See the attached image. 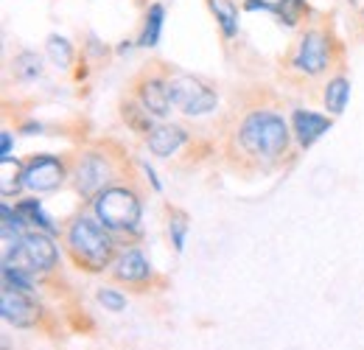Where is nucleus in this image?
I'll return each instance as SVG.
<instances>
[{"label":"nucleus","instance_id":"nucleus-3","mask_svg":"<svg viewBox=\"0 0 364 350\" xmlns=\"http://www.w3.org/2000/svg\"><path fill=\"white\" fill-rule=\"evenodd\" d=\"M92 211H95V219L101 221L109 233H135L140 216H143L140 196L127 185L104 188L92 199Z\"/></svg>","mask_w":364,"mask_h":350},{"label":"nucleus","instance_id":"nucleus-19","mask_svg":"<svg viewBox=\"0 0 364 350\" xmlns=\"http://www.w3.org/2000/svg\"><path fill=\"white\" fill-rule=\"evenodd\" d=\"M48 56H50V62L56 65V68H70V62H73V45L68 43L65 37H59V34H50L48 37Z\"/></svg>","mask_w":364,"mask_h":350},{"label":"nucleus","instance_id":"nucleus-7","mask_svg":"<svg viewBox=\"0 0 364 350\" xmlns=\"http://www.w3.org/2000/svg\"><path fill=\"white\" fill-rule=\"evenodd\" d=\"M17 266L28 269V272H50L59 263V250L50 241V233L43 230H31L23 235V253L17 258Z\"/></svg>","mask_w":364,"mask_h":350},{"label":"nucleus","instance_id":"nucleus-1","mask_svg":"<svg viewBox=\"0 0 364 350\" xmlns=\"http://www.w3.org/2000/svg\"><path fill=\"white\" fill-rule=\"evenodd\" d=\"M238 143L250 157L277 160L289 149V127L272 110H255L241 121Z\"/></svg>","mask_w":364,"mask_h":350},{"label":"nucleus","instance_id":"nucleus-14","mask_svg":"<svg viewBox=\"0 0 364 350\" xmlns=\"http://www.w3.org/2000/svg\"><path fill=\"white\" fill-rule=\"evenodd\" d=\"M23 163L20 160H14V157H0V193L3 196H17L23 188H26V182H23Z\"/></svg>","mask_w":364,"mask_h":350},{"label":"nucleus","instance_id":"nucleus-15","mask_svg":"<svg viewBox=\"0 0 364 350\" xmlns=\"http://www.w3.org/2000/svg\"><path fill=\"white\" fill-rule=\"evenodd\" d=\"M348 98H350V82L345 76H336L325 85V92H322V101H325V110L331 115H342L345 107H348Z\"/></svg>","mask_w":364,"mask_h":350},{"label":"nucleus","instance_id":"nucleus-18","mask_svg":"<svg viewBox=\"0 0 364 350\" xmlns=\"http://www.w3.org/2000/svg\"><path fill=\"white\" fill-rule=\"evenodd\" d=\"M163 17H166V11H163V6L160 3H154L149 11H146V23H143V34H140V40L137 45L140 48H154V45L160 43V31H163Z\"/></svg>","mask_w":364,"mask_h":350},{"label":"nucleus","instance_id":"nucleus-11","mask_svg":"<svg viewBox=\"0 0 364 350\" xmlns=\"http://www.w3.org/2000/svg\"><path fill=\"white\" fill-rule=\"evenodd\" d=\"M112 275L121 283H146L151 277V266L143 258L140 250H124L112 261Z\"/></svg>","mask_w":364,"mask_h":350},{"label":"nucleus","instance_id":"nucleus-9","mask_svg":"<svg viewBox=\"0 0 364 350\" xmlns=\"http://www.w3.org/2000/svg\"><path fill=\"white\" fill-rule=\"evenodd\" d=\"M0 314L14 328H31L40 319V308L31 300V295L9 289V286H3V292H0Z\"/></svg>","mask_w":364,"mask_h":350},{"label":"nucleus","instance_id":"nucleus-20","mask_svg":"<svg viewBox=\"0 0 364 350\" xmlns=\"http://www.w3.org/2000/svg\"><path fill=\"white\" fill-rule=\"evenodd\" d=\"M14 70L20 79H37V76H43V59L34 51H23L14 59Z\"/></svg>","mask_w":364,"mask_h":350},{"label":"nucleus","instance_id":"nucleus-12","mask_svg":"<svg viewBox=\"0 0 364 350\" xmlns=\"http://www.w3.org/2000/svg\"><path fill=\"white\" fill-rule=\"evenodd\" d=\"M291 127H294V134H297L300 146L309 149V146H314L319 137L331 129V118H325L319 112H311V110H294Z\"/></svg>","mask_w":364,"mask_h":350},{"label":"nucleus","instance_id":"nucleus-25","mask_svg":"<svg viewBox=\"0 0 364 350\" xmlns=\"http://www.w3.org/2000/svg\"><path fill=\"white\" fill-rule=\"evenodd\" d=\"M362 17H364V11H362Z\"/></svg>","mask_w":364,"mask_h":350},{"label":"nucleus","instance_id":"nucleus-24","mask_svg":"<svg viewBox=\"0 0 364 350\" xmlns=\"http://www.w3.org/2000/svg\"><path fill=\"white\" fill-rule=\"evenodd\" d=\"M0 137H3V152H0V157H11V132H3Z\"/></svg>","mask_w":364,"mask_h":350},{"label":"nucleus","instance_id":"nucleus-2","mask_svg":"<svg viewBox=\"0 0 364 350\" xmlns=\"http://www.w3.org/2000/svg\"><path fill=\"white\" fill-rule=\"evenodd\" d=\"M68 250L73 253L76 263L85 266L87 272H104L118 258L109 230L90 216H79L68 227Z\"/></svg>","mask_w":364,"mask_h":350},{"label":"nucleus","instance_id":"nucleus-8","mask_svg":"<svg viewBox=\"0 0 364 350\" xmlns=\"http://www.w3.org/2000/svg\"><path fill=\"white\" fill-rule=\"evenodd\" d=\"M23 182L28 191L34 193H46V191H53L65 182V163L53 154H37L26 163L23 169Z\"/></svg>","mask_w":364,"mask_h":350},{"label":"nucleus","instance_id":"nucleus-23","mask_svg":"<svg viewBox=\"0 0 364 350\" xmlns=\"http://www.w3.org/2000/svg\"><path fill=\"white\" fill-rule=\"evenodd\" d=\"M98 303L104 308H109L112 314H118V311H124L127 308V297L121 295V292H115V289H98Z\"/></svg>","mask_w":364,"mask_h":350},{"label":"nucleus","instance_id":"nucleus-21","mask_svg":"<svg viewBox=\"0 0 364 350\" xmlns=\"http://www.w3.org/2000/svg\"><path fill=\"white\" fill-rule=\"evenodd\" d=\"M303 9H306L303 0H277V3H274V14L283 17L286 26H297V17H300Z\"/></svg>","mask_w":364,"mask_h":350},{"label":"nucleus","instance_id":"nucleus-10","mask_svg":"<svg viewBox=\"0 0 364 350\" xmlns=\"http://www.w3.org/2000/svg\"><path fill=\"white\" fill-rule=\"evenodd\" d=\"M137 101L154 118H166L171 112V107H174L171 104V92H168V82H163V79H143L137 85Z\"/></svg>","mask_w":364,"mask_h":350},{"label":"nucleus","instance_id":"nucleus-13","mask_svg":"<svg viewBox=\"0 0 364 350\" xmlns=\"http://www.w3.org/2000/svg\"><path fill=\"white\" fill-rule=\"evenodd\" d=\"M185 140H188V132L180 129V127H171V124L154 127V129L146 134L149 152H151L154 157H171Z\"/></svg>","mask_w":364,"mask_h":350},{"label":"nucleus","instance_id":"nucleus-22","mask_svg":"<svg viewBox=\"0 0 364 350\" xmlns=\"http://www.w3.org/2000/svg\"><path fill=\"white\" fill-rule=\"evenodd\" d=\"M185 233H188V221L182 213H174L171 221H168V235H171V241H174V250L182 253L185 250Z\"/></svg>","mask_w":364,"mask_h":350},{"label":"nucleus","instance_id":"nucleus-5","mask_svg":"<svg viewBox=\"0 0 364 350\" xmlns=\"http://www.w3.org/2000/svg\"><path fill=\"white\" fill-rule=\"evenodd\" d=\"M109 179H112V163L107 154H98V152L82 154L76 169H73L76 191L87 199H95L104 188H109Z\"/></svg>","mask_w":364,"mask_h":350},{"label":"nucleus","instance_id":"nucleus-4","mask_svg":"<svg viewBox=\"0 0 364 350\" xmlns=\"http://www.w3.org/2000/svg\"><path fill=\"white\" fill-rule=\"evenodd\" d=\"M168 92H171V104L180 110L182 115H188V118L208 115L219 104L216 90L210 88L208 82H202L199 76H188V73L174 76L168 82Z\"/></svg>","mask_w":364,"mask_h":350},{"label":"nucleus","instance_id":"nucleus-17","mask_svg":"<svg viewBox=\"0 0 364 350\" xmlns=\"http://www.w3.org/2000/svg\"><path fill=\"white\" fill-rule=\"evenodd\" d=\"M210 11L216 14V23L222 26V34L225 37H235L238 34V9L232 0H208Z\"/></svg>","mask_w":364,"mask_h":350},{"label":"nucleus","instance_id":"nucleus-6","mask_svg":"<svg viewBox=\"0 0 364 350\" xmlns=\"http://www.w3.org/2000/svg\"><path fill=\"white\" fill-rule=\"evenodd\" d=\"M331 62V37L325 31H306L291 56V68L306 73V76H319Z\"/></svg>","mask_w":364,"mask_h":350},{"label":"nucleus","instance_id":"nucleus-16","mask_svg":"<svg viewBox=\"0 0 364 350\" xmlns=\"http://www.w3.org/2000/svg\"><path fill=\"white\" fill-rule=\"evenodd\" d=\"M17 213L23 216L26 224H31L34 230H43V233H56V224L53 219L43 211V205L37 199H20L17 202Z\"/></svg>","mask_w":364,"mask_h":350}]
</instances>
